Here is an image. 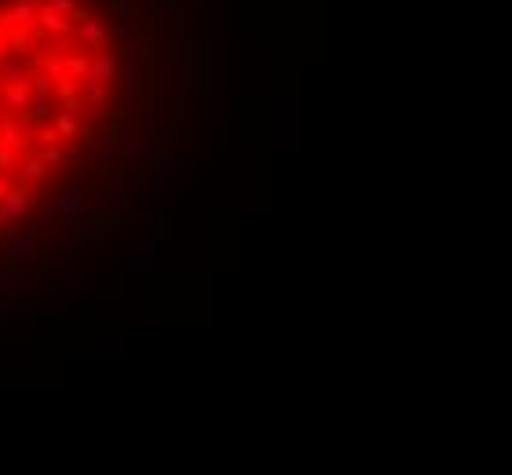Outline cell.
Here are the masks:
<instances>
[{
	"instance_id": "cell-22",
	"label": "cell",
	"mask_w": 512,
	"mask_h": 475,
	"mask_svg": "<svg viewBox=\"0 0 512 475\" xmlns=\"http://www.w3.org/2000/svg\"><path fill=\"white\" fill-rule=\"evenodd\" d=\"M37 143H40V146H52V143H62V136H59V128H37Z\"/></svg>"
},
{
	"instance_id": "cell-1",
	"label": "cell",
	"mask_w": 512,
	"mask_h": 475,
	"mask_svg": "<svg viewBox=\"0 0 512 475\" xmlns=\"http://www.w3.org/2000/svg\"><path fill=\"white\" fill-rule=\"evenodd\" d=\"M30 95H33V81H30V74H18V77H11V81H0V102L8 106V110H26L30 106Z\"/></svg>"
},
{
	"instance_id": "cell-8",
	"label": "cell",
	"mask_w": 512,
	"mask_h": 475,
	"mask_svg": "<svg viewBox=\"0 0 512 475\" xmlns=\"http://www.w3.org/2000/svg\"><path fill=\"white\" fill-rule=\"evenodd\" d=\"M37 4L40 0H18V4H11L8 8V18H11V26H18V30H33L37 26Z\"/></svg>"
},
{
	"instance_id": "cell-26",
	"label": "cell",
	"mask_w": 512,
	"mask_h": 475,
	"mask_svg": "<svg viewBox=\"0 0 512 475\" xmlns=\"http://www.w3.org/2000/svg\"><path fill=\"white\" fill-rule=\"evenodd\" d=\"M11 220H15V216L8 212V205H4V201H0V234H4V227H8Z\"/></svg>"
},
{
	"instance_id": "cell-7",
	"label": "cell",
	"mask_w": 512,
	"mask_h": 475,
	"mask_svg": "<svg viewBox=\"0 0 512 475\" xmlns=\"http://www.w3.org/2000/svg\"><path fill=\"white\" fill-rule=\"evenodd\" d=\"M139 66H143V110L151 114L154 110V48L146 40V48L139 55Z\"/></svg>"
},
{
	"instance_id": "cell-21",
	"label": "cell",
	"mask_w": 512,
	"mask_h": 475,
	"mask_svg": "<svg viewBox=\"0 0 512 475\" xmlns=\"http://www.w3.org/2000/svg\"><path fill=\"white\" fill-rule=\"evenodd\" d=\"M0 274H23V260L18 256H0Z\"/></svg>"
},
{
	"instance_id": "cell-24",
	"label": "cell",
	"mask_w": 512,
	"mask_h": 475,
	"mask_svg": "<svg viewBox=\"0 0 512 475\" xmlns=\"http://www.w3.org/2000/svg\"><path fill=\"white\" fill-rule=\"evenodd\" d=\"M103 293H106V296H121V278H106Z\"/></svg>"
},
{
	"instance_id": "cell-25",
	"label": "cell",
	"mask_w": 512,
	"mask_h": 475,
	"mask_svg": "<svg viewBox=\"0 0 512 475\" xmlns=\"http://www.w3.org/2000/svg\"><path fill=\"white\" fill-rule=\"evenodd\" d=\"M151 227H154V234H158V238H165V234H168V220H165L161 212H158L154 220H151Z\"/></svg>"
},
{
	"instance_id": "cell-27",
	"label": "cell",
	"mask_w": 512,
	"mask_h": 475,
	"mask_svg": "<svg viewBox=\"0 0 512 475\" xmlns=\"http://www.w3.org/2000/svg\"><path fill=\"white\" fill-rule=\"evenodd\" d=\"M52 4H55L59 11H66V15H70V11L77 8V0H52Z\"/></svg>"
},
{
	"instance_id": "cell-5",
	"label": "cell",
	"mask_w": 512,
	"mask_h": 475,
	"mask_svg": "<svg viewBox=\"0 0 512 475\" xmlns=\"http://www.w3.org/2000/svg\"><path fill=\"white\" fill-rule=\"evenodd\" d=\"M4 205H8V212L18 220V216H26V212L37 205V194L30 190V183H26V180H18V183H11V190L4 194Z\"/></svg>"
},
{
	"instance_id": "cell-12",
	"label": "cell",
	"mask_w": 512,
	"mask_h": 475,
	"mask_svg": "<svg viewBox=\"0 0 512 475\" xmlns=\"http://www.w3.org/2000/svg\"><path fill=\"white\" fill-rule=\"evenodd\" d=\"M81 95L88 99L92 106H103V102H106V81H99V77L88 74V77L81 81Z\"/></svg>"
},
{
	"instance_id": "cell-10",
	"label": "cell",
	"mask_w": 512,
	"mask_h": 475,
	"mask_svg": "<svg viewBox=\"0 0 512 475\" xmlns=\"http://www.w3.org/2000/svg\"><path fill=\"white\" fill-rule=\"evenodd\" d=\"M81 40H84L88 48H95V52H106V45H110V40H106V26L95 23V18L81 23Z\"/></svg>"
},
{
	"instance_id": "cell-29",
	"label": "cell",
	"mask_w": 512,
	"mask_h": 475,
	"mask_svg": "<svg viewBox=\"0 0 512 475\" xmlns=\"http://www.w3.org/2000/svg\"><path fill=\"white\" fill-rule=\"evenodd\" d=\"M8 190H11V180L4 176V172H0V201H4V194H8Z\"/></svg>"
},
{
	"instance_id": "cell-9",
	"label": "cell",
	"mask_w": 512,
	"mask_h": 475,
	"mask_svg": "<svg viewBox=\"0 0 512 475\" xmlns=\"http://www.w3.org/2000/svg\"><path fill=\"white\" fill-rule=\"evenodd\" d=\"M18 172H23V180H26V183H37V187H40V183L48 180V161L40 158V150L33 146L30 154H26V161H23V168H18Z\"/></svg>"
},
{
	"instance_id": "cell-2",
	"label": "cell",
	"mask_w": 512,
	"mask_h": 475,
	"mask_svg": "<svg viewBox=\"0 0 512 475\" xmlns=\"http://www.w3.org/2000/svg\"><path fill=\"white\" fill-rule=\"evenodd\" d=\"M66 11H59L52 0L48 4H37V26L45 30V33H52V37H70V30H74V23H66Z\"/></svg>"
},
{
	"instance_id": "cell-13",
	"label": "cell",
	"mask_w": 512,
	"mask_h": 475,
	"mask_svg": "<svg viewBox=\"0 0 512 475\" xmlns=\"http://www.w3.org/2000/svg\"><path fill=\"white\" fill-rule=\"evenodd\" d=\"M92 77H99V81H106V84H110L114 77H117V59L114 55H95L92 59Z\"/></svg>"
},
{
	"instance_id": "cell-23",
	"label": "cell",
	"mask_w": 512,
	"mask_h": 475,
	"mask_svg": "<svg viewBox=\"0 0 512 475\" xmlns=\"http://www.w3.org/2000/svg\"><path fill=\"white\" fill-rule=\"evenodd\" d=\"M136 223H139L136 212H121V216H117V230H132Z\"/></svg>"
},
{
	"instance_id": "cell-4",
	"label": "cell",
	"mask_w": 512,
	"mask_h": 475,
	"mask_svg": "<svg viewBox=\"0 0 512 475\" xmlns=\"http://www.w3.org/2000/svg\"><path fill=\"white\" fill-rule=\"evenodd\" d=\"M0 146H11V150H18V154H30L33 139L23 132V124H18L15 117H0Z\"/></svg>"
},
{
	"instance_id": "cell-16",
	"label": "cell",
	"mask_w": 512,
	"mask_h": 475,
	"mask_svg": "<svg viewBox=\"0 0 512 475\" xmlns=\"http://www.w3.org/2000/svg\"><path fill=\"white\" fill-rule=\"evenodd\" d=\"M37 238V227H4V245H33Z\"/></svg>"
},
{
	"instance_id": "cell-3",
	"label": "cell",
	"mask_w": 512,
	"mask_h": 475,
	"mask_svg": "<svg viewBox=\"0 0 512 475\" xmlns=\"http://www.w3.org/2000/svg\"><path fill=\"white\" fill-rule=\"evenodd\" d=\"M117 234V212H92L88 220H84V230L81 238H92V242H110V238Z\"/></svg>"
},
{
	"instance_id": "cell-11",
	"label": "cell",
	"mask_w": 512,
	"mask_h": 475,
	"mask_svg": "<svg viewBox=\"0 0 512 475\" xmlns=\"http://www.w3.org/2000/svg\"><path fill=\"white\" fill-rule=\"evenodd\" d=\"M62 66H66V74L74 77V81H84L92 74V59L84 55V52H70V55H62Z\"/></svg>"
},
{
	"instance_id": "cell-19",
	"label": "cell",
	"mask_w": 512,
	"mask_h": 475,
	"mask_svg": "<svg viewBox=\"0 0 512 475\" xmlns=\"http://www.w3.org/2000/svg\"><path fill=\"white\" fill-rule=\"evenodd\" d=\"M15 161H18V150L0 146V172H4V176H11V172H15Z\"/></svg>"
},
{
	"instance_id": "cell-17",
	"label": "cell",
	"mask_w": 512,
	"mask_h": 475,
	"mask_svg": "<svg viewBox=\"0 0 512 475\" xmlns=\"http://www.w3.org/2000/svg\"><path fill=\"white\" fill-rule=\"evenodd\" d=\"M30 81H33V95H37V99H48V95H55V81H52L45 70L30 74Z\"/></svg>"
},
{
	"instance_id": "cell-15",
	"label": "cell",
	"mask_w": 512,
	"mask_h": 475,
	"mask_svg": "<svg viewBox=\"0 0 512 475\" xmlns=\"http://www.w3.org/2000/svg\"><path fill=\"white\" fill-rule=\"evenodd\" d=\"M55 128H59V136H62V139H77V132H81V121H77V114H74V110H59Z\"/></svg>"
},
{
	"instance_id": "cell-14",
	"label": "cell",
	"mask_w": 512,
	"mask_h": 475,
	"mask_svg": "<svg viewBox=\"0 0 512 475\" xmlns=\"http://www.w3.org/2000/svg\"><path fill=\"white\" fill-rule=\"evenodd\" d=\"M8 45H11V52H15V55H23V59H30V55L37 52V48L30 45V33H26V30H18V26H11V30H8Z\"/></svg>"
},
{
	"instance_id": "cell-28",
	"label": "cell",
	"mask_w": 512,
	"mask_h": 475,
	"mask_svg": "<svg viewBox=\"0 0 512 475\" xmlns=\"http://www.w3.org/2000/svg\"><path fill=\"white\" fill-rule=\"evenodd\" d=\"M8 55H11V45H8V37H0V66H4Z\"/></svg>"
},
{
	"instance_id": "cell-18",
	"label": "cell",
	"mask_w": 512,
	"mask_h": 475,
	"mask_svg": "<svg viewBox=\"0 0 512 475\" xmlns=\"http://www.w3.org/2000/svg\"><path fill=\"white\" fill-rule=\"evenodd\" d=\"M40 158L48 161V168H59V165H66V150H62V143H52V146H40Z\"/></svg>"
},
{
	"instance_id": "cell-20",
	"label": "cell",
	"mask_w": 512,
	"mask_h": 475,
	"mask_svg": "<svg viewBox=\"0 0 512 475\" xmlns=\"http://www.w3.org/2000/svg\"><path fill=\"white\" fill-rule=\"evenodd\" d=\"M106 4H110V15H117L121 23L132 18V4H128V0H106Z\"/></svg>"
},
{
	"instance_id": "cell-6",
	"label": "cell",
	"mask_w": 512,
	"mask_h": 475,
	"mask_svg": "<svg viewBox=\"0 0 512 475\" xmlns=\"http://www.w3.org/2000/svg\"><path fill=\"white\" fill-rule=\"evenodd\" d=\"M55 99H59V110H81L84 99H81V81H74L70 74L55 81Z\"/></svg>"
}]
</instances>
